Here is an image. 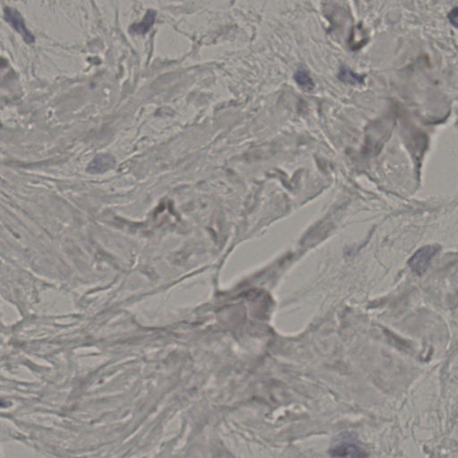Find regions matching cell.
<instances>
[{
    "label": "cell",
    "instance_id": "3",
    "mask_svg": "<svg viewBox=\"0 0 458 458\" xmlns=\"http://www.w3.org/2000/svg\"><path fill=\"white\" fill-rule=\"evenodd\" d=\"M5 16H6V19L8 21V23L11 24L22 36L24 37V40H26L28 43H31L32 41H33V36L26 28L20 14H18L16 10H14L12 8H7L6 12H5Z\"/></svg>",
    "mask_w": 458,
    "mask_h": 458
},
{
    "label": "cell",
    "instance_id": "1",
    "mask_svg": "<svg viewBox=\"0 0 458 458\" xmlns=\"http://www.w3.org/2000/svg\"><path fill=\"white\" fill-rule=\"evenodd\" d=\"M440 250L438 245H425L415 251V254L411 257L408 265L411 270L417 275H422L426 272L430 266L431 259Z\"/></svg>",
    "mask_w": 458,
    "mask_h": 458
},
{
    "label": "cell",
    "instance_id": "7",
    "mask_svg": "<svg viewBox=\"0 0 458 458\" xmlns=\"http://www.w3.org/2000/svg\"><path fill=\"white\" fill-rule=\"evenodd\" d=\"M99 159L94 160L93 163H92V166H93V169L95 170V172H100L103 171V170H106L108 169V167L111 166V163H113V160H111L110 157H107V156H101Z\"/></svg>",
    "mask_w": 458,
    "mask_h": 458
},
{
    "label": "cell",
    "instance_id": "2",
    "mask_svg": "<svg viewBox=\"0 0 458 458\" xmlns=\"http://www.w3.org/2000/svg\"><path fill=\"white\" fill-rule=\"evenodd\" d=\"M331 456H349V457H363L367 456L365 451L358 445L352 442L340 443L330 450Z\"/></svg>",
    "mask_w": 458,
    "mask_h": 458
},
{
    "label": "cell",
    "instance_id": "4",
    "mask_svg": "<svg viewBox=\"0 0 458 458\" xmlns=\"http://www.w3.org/2000/svg\"><path fill=\"white\" fill-rule=\"evenodd\" d=\"M296 84H298L300 87L303 89L304 91H311L314 88V83L312 81L311 76L306 69L304 68H299L298 70L295 72L294 76Z\"/></svg>",
    "mask_w": 458,
    "mask_h": 458
},
{
    "label": "cell",
    "instance_id": "8",
    "mask_svg": "<svg viewBox=\"0 0 458 458\" xmlns=\"http://www.w3.org/2000/svg\"><path fill=\"white\" fill-rule=\"evenodd\" d=\"M457 8H454L449 14H448V19L450 21L451 24L454 25V27H457Z\"/></svg>",
    "mask_w": 458,
    "mask_h": 458
},
{
    "label": "cell",
    "instance_id": "5",
    "mask_svg": "<svg viewBox=\"0 0 458 458\" xmlns=\"http://www.w3.org/2000/svg\"><path fill=\"white\" fill-rule=\"evenodd\" d=\"M156 18V12L153 11V10H149L146 15L144 16V19L142 22H140L139 24H134L132 26L131 29L133 30V32H136V33H140V34H144L150 30V28L152 27L153 24H154V21H155Z\"/></svg>",
    "mask_w": 458,
    "mask_h": 458
},
{
    "label": "cell",
    "instance_id": "6",
    "mask_svg": "<svg viewBox=\"0 0 458 458\" xmlns=\"http://www.w3.org/2000/svg\"><path fill=\"white\" fill-rule=\"evenodd\" d=\"M339 80L342 81L344 83L347 84H362L364 82V76H360L358 74H355L350 70L347 67H342L340 68V71L339 74Z\"/></svg>",
    "mask_w": 458,
    "mask_h": 458
}]
</instances>
